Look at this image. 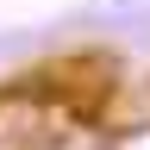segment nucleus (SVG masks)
<instances>
[]
</instances>
